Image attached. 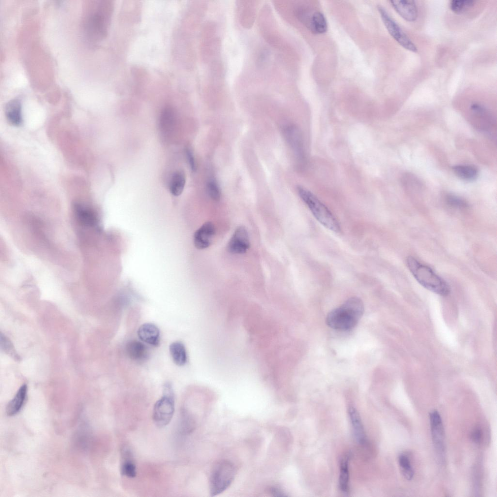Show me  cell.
<instances>
[{
  "mask_svg": "<svg viewBox=\"0 0 497 497\" xmlns=\"http://www.w3.org/2000/svg\"><path fill=\"white\" fill-rule=\"evenodd\" d=\"M364 310V304L360 298H350L340 306L329 312L326 317V323L335 330H350L358 323Z\"/></svg>",
  "mask_w": 497,
  "mask_h": 497,
  "instance_id": "1",
  "label": "cell"
},
{
  "mask_svg": "<svg viewBox=\"0 0 497 497\" xmlns=\"http://www.w3.org/2000/svg\"><path fill=\"white\" fill-rule=\"evenodd\" d=\"M408 269L416 280L424 287L441 296L449 293V287L445 281L430 267L419 262L412 256L406 259Z\"/></svg>",
  "mask_w": 497,
  "mask_h": 497,
  "instance_id": "2",
  "label": "cell"
},
{
  "mask_svg": "<svg viewBox=\"0 0 497 497\" xmlns=\"http://www.w3.org/2000/svg\"><path fill=\"white\" fill-rule=\"evenodd\" d=\"M298 195L315 218L326 228L336 232L340 225L329 209L312 193L302 187L298 188Z\"/></svg>",
  "mask_w": 497,
  "mask_h": 497,
  "instance_id": "3",
  "label": "cell"
},
{
  "mask_svg": "<svg viewBox=\"0 0 497 497\" xmlns=\"http://www.w3.org/2000/svg\"><path fill=\"white\" fill-rule=\"evenodd\" d=\"M111 12L109 3L90 4L85 13L84 23L87 32L92 37L99 38L106 34Z\"/></svg>",
  "mask_w": 497,
  "mask_h": 497,
  "instance_id": "4",
  "label": "cell"
},
{
  "mask_svg": "<svg viewBox=\"0 0 497 497\" xmlns=\"http://www.w3.org/2000/svg\"><path fill=\"white\" fill-rule=\"evenodd\" d=\"M235 475L236 469L232 462L227 460L218 462L210 477L211 496H215L226 490L233 481Z\"/></svg>",
  "mask_w": 497,
  "mask_h": 497,
  "instance_id": "5",
  "label": "cell"
},
{
  "mask_svg": "<svg viewBox=\"0 0 497 497\" xmlns=\"http://www.w3.org/2000/svg\"><path fill=\"white\" fill-rule=\"evenodd\" d=\"M175 411L174 394L170 384L166 383L163 388V395L155 403L152 418L156 425L163 428L171 421Z\"/></svg>",
  "mask_w": 497,
  "mask_h": 497,
  "instance_id": "6",
  "label": "cell"
},
{
  "mask_svg": "<svg viewBox=\"0 0 497 497\" xmlns=\"http://www.w3.org/2000/svg\"><path fill=\"white\" fill-rule=\"evenodd\" d=\"M295 13L298 19L312 33L319 34L326 32L327 22L320 12L299 7L296 9Z\"/></svg>",
  "mask_w": 497,
  "mask_h": 497,
  "instance_id": "7",
  "label": "cell"
},
{
  "mask_svg": "<svg viewBox=\"0 0 497 497\" xmlns=\"http://www.w3.org/2000/svg\"><path fill=\"white\" fill-rule=\"evenodd\" d=\"M378 9L384 26L392 37L403 48L416 52V46L387 11L381 6H378Z\"/></svg>",
  "mask_w": 497,
  "mask_h": 497,
  "instance_id": "8",
  "label": "cell"
},
{
  "mask_svg": "<svg viewBox=\"0 0 497 497\" xmlns=\"http://www.w3.org/2000/svg\"><path fill=\"white\" fill-rule=\"evenodd\" d=\"M431 433L433 446L440 463L444 462L445 456V431L439 413L434 410L430 414Z\"/></svg>",
  "mask_w": 497,
  "mask_h": 497,
  "instance_id": "9",
  "label": "cell"
},
{
  "mask_svg": "<svg viewBox=\"0 0 497 497\" xmlns=\"http://www.w3.org/2000/svg\"><path fill=\"white\" fill-rule=\"evenodd\" d=\"M284 136L293 151L301 167L306 164L307 157L303 136L300 130L294 125H288L283 129Z\"/></svg>",
  "mask_w": 497,
  "mask_h": 497,
  "instance_id": "10",
  "label": "cell"
},
{
  "mask_svg": "<svg viewBox=\"0 0 497 497\" xmlns=\"http://www.w3.org/2000/svg\"><path fill=\"white\" fill-rule=\"evenodd\" d=\"M250 245L248 234L245 227L240 226L235 230L228 244L229 251L234 254L245 253Z\"/></svg>",
  "mask_w": 497,
  "mask_h": 497,
  "instance_id": "11",
  "label": "cell"
},
{
  "mask_svg": "<svg viewBox=\"0 0 497 497\" xmlns=\"http://www.w3.org/2000/svg\"><path fill=\"white\" fill-rule=\"evenodd\" d=\"M390 3L396 11L405 20L414 21L418 16V9L414 0H391Z\"/></svg>",
  "mask_w": 497,
  "mask_h": 497,
  "instance_id": "12",
  "label": "cell"
},
{
  "mask_svg": "<svg viewBox=\"0 0 497 497\" xmlns=\"http://www.w3.org/2000/svg\"><path fill=\"white\" fill-rule=\"evenodd\" d=\"M215 233L213 224L209 221L204 223L194 233V245L198 249L207 248L211 245Z\"/></svg>",
  "mask_w": 497,
  "mask_h": 497,
  "instance_id": "13",
  "label": "cell"
},
{
  "mask_svg": "<svg viewBox=\"0 0 497 497\" xmlns=\"http://www.w3.org/2000/svg\"><path fill=\"white\" fill-rule=\"evenodd\" d=\"M348 414L355 439L359 444H365L366 433L358 411L355 407L350 406L348 409Z\"/></svg>",
  "mask_w": 497,
  "mask_h": 497,
  "instance_id": "14",
  "label": "cell"
},
{
  "mask_svg": "<svg viewBox=\"0 0 497 497\" xmlns=\"http://www.w3.org/2000/svg\"><path fill=\"white\" fill-rule=\"evenodd\" d=\"M137 335L143 342L152 346H157L160 341V331L153 324L147 323L139 328Z\"/></svg>",
  "mask_w": 497,
  "mask_h": 497,
  "instance_id": "15",
  "label": "cell"
},
{
  "mask_svg": "<svg viewBox=\"0 0 497 497\" xmlns=\"http://www.w3.org/2000/svg\"><path fill=\"white\" fill-rule=\"evenodd\" d=\"M126 351L130 359L137 362L145 360L148 355L146 346L143 343L135 340L130 341L127 343Z\"/></svg>",
  "mask_w": 497,
  "mask_h": 497,
  "instance_id": "16",
  "label": "cell"
},
{
  "mask_svg": "<svg viewBox=\"0 0 497 497\" xmlns=\"http://www.w3.org/2000/svg\"><path fill=\"white\" fill-rule=\"evenodd\" d=\"M74 211L78 220L86 226L95 227L98 221L95 213L90 208L80 203L74 205Z\"/></svg>",
  "mask_w": 497,
  "mask_h": 497,
  "instance_id": "17",
  "label": "cell"
},
{
  "mask_svg": "<svg viewBox=\"0 0 497 497\" xmlns=\"http://www.w3.org/2000/svg\"><path fill=\"white\" fill-rule=\"evenodd\" d=\"M27 392V386L22 385L18 389L14 398L8 403L6 412L8 415L17 414L22 408L25 402Z\"/></svg>",
  "mask_w": 497,
  "mask_h": 497,
  "instance_id": "18",
  "label": "cell"
},
{
  "mask_svg": "<svg viewBox=\"0 0 497 497\" xmlns=\"http://www.w3.org/2000/svg\"><path fill=\"white\" fill-rule=\"evenodd\" d=\"M5 115L9 123L18 126L22 122L21 104L17 99H13L7 103L5 107Z\"/></svg>",
  "mask_w": 497,
  "mask_h": 497,
  "instance_id": "19",
  "label": "cell"
},
{
  "mask_svg": "<svg viewBox=\"0 0 497 497\" xmlns=\"http://www.w3.org/2000/svg\"><path fill=\"white\" fill-rule=\"evenodd\" d=\"M122 461L120 466V473L128 478H134L136 475V468L133 459L131 451L127 448L122 450Z\"/></svg>",
  "mask_w": 497,
  "mask_h": 497,
  "instance_id": "20",
  "label": "cell"
},
{
  "mask_svg": "<svg viewBox=\"0 0 497 497\" xmlns=\"http://www.w3.org/2000/svg\"><path fill=\"white\" fill-rule=\"evenodd\" d=\"M175 123V113L170 107H166L162 111L160 118V128L165 135H168L172 132Z\"/></svg>",
  "mask_w": 497,
  "mask_h": 497,
  "instance_id": "21",
  "label": "cell"
},
{
  "mask_svg": "<svg viewBox=\"0 0 497 497\" xmlns=\"http://www.w3.org/2000/svg\"><path fill=\"white\" fill-rule=\"evenodd\" d=\"M349 456L346 455L341 459L339 476V486L340 490L347 493L349 489Z\"/></svg>",
  "mask_w": 497,
  "mask_h": 497,
  "instance_id": "22",
  "label": "cell"
},
{
  "mask_svg": "<svg viewBox=\"0 0 497 497\" xmlns=\"http://www.w3.org/2000/svg\"><path fill=\"white\" fill-rule=\"evenodd\" d=\"M454 173L459 178L467 181L475 180L478 175V169L470 165H459L452 167Z\"/></svg>",
  "mask_w": 497,
  "mask_h": 497,
  "instance_id": "23",
  "label": "cell"
},
{
  "mask_svg": "<svg viewBox=\"0 0 497 497\" xmlns=\"http://www.w3.org/2000/svg\"><path fill=\"white\" fill-rule=\"evenodd\" d=\"M170 354L174 363L182 366L187 362V354L185 347L182 343L175 341L172 343L169 348Z\"/></svg>",
  "mask_w": 497,
  "mask_h": 497,
  "instance_id": "24",
  "label": "cell"
},
{
  "mask_svg": "<svg viewBox=\"0 0 497 497\" xmlns=\"http://www.w3.org/2000/svg\"><path fill=\"white\" fill-rule=\"evenodd\" d=\"M185 183V177L182 171H177L172 177L170 182V191L175 196L180 195L183 191Z\"/></svg>",
  "mask_w": 497,
  "mask_h": 497,
  "instance_id": "25",
  "label": "cell"
},
{
  "mask_svg": "<svg viewBox=\"0 0 497 497\" xmlns=\"http://www.w3.org/2000/svg\"><path fill=\"white\" fill-rule=\"evenodd\" d=\"M398 462L405 478L409 480H411L414 477V472L409 457L404 454H401L398 457Z\"/></svg>",
  "mask_w": 497,
  "mask_h": 497,
  "instance_id": "26",
  "label": "cell"
},
{
  "mask_svg": "<svg viewBox=\"0 0 497 497\" xmlns=\"http://www.w3.org/2000/svg\"><path fill=\"white\" fill-rule=\"evenodd\" d=\"M475 2L472 0H452L450 2L449 7L453 12L459 14L473 6Z\"/></svg>",
  "mask_w": 497,
  "mask_h": 497,
  "instance_id": "27",
  "label": "cell"
},
{
  "mask_svg": "<svg viewBox=\"0 0 497 497\" xmlns=\"http://www.w3.org/2000/svg\"><path fill=\"white\" fill-rule=\"evenodd\" d=\"M207 191L209 196L212 199L215 201H218L220 199L221 197L220 190L217 183L215 180H211L207 182Z\"/></svg>",
  "mask_w": 497,
  "mask_h": 497,
  "instance_id": "28",
  "label": "cell"
},
{
  "mask_svg": "<svg viewBox=\"0 0 497 497\" xmlns=\"http://www.w3.org/2000/svg\"><path fill=\"white\" fill-rule=\"evenodd\" d=\"M447 203L455 208H464L467 206L466 202L462 198L452 194H447L445 197Z\"/></svg>",
  "mask_w": 497,
  "mask_h": 497,
  "instance_id": "29",
  "label": "cell"
},
{
  "mask_svg": "<svg viewBox=\"0 0 497 497\" xmlns=\"http://www.w3.org/2000/svg\"><path fill=\"white\" fill-rule=\"evenodd\" d=\"M1 348L13 358L17 359L18 356L11 341L5 336L1 334L0 336Z\"/></svg>",
  "mask_w": 497,
  "mask_h": 497,
  "instance_id": "30",
  "label": "cell"
},
{
  "mask_svg": "<svg viewBox=\"0 0 497 497\" xmlns=\"http://www.w3.org/2000/svg\"><path fill=\"white\" fill-rule=\"evenodd\" d=\"M482 431L481 428L479 427H477L472 431L470 435V438L474 443L478 445L481 443L482 439Z\"/></svg>",
  "mask_w": 497,
  "mask_h": 497,
  "instance_id": "31",
  "label": "cell"
},
{
  "mask_svg": "<svg viewBox=\"0 0 497 497\" xmlns=\"http://www.w3.org/2000/svg\"><path fill=\"white\" fill-rule=\"evenodd\" d=\"M186 154L191 170L193 171H195L196 170V165L193 152L189 149H187L186 150Z\"/></svg>",
  "mask_w": 497,
  "mask_h": 497,
  "instance_id": "32",
  "label": "cell"
},
{
  "mask_svg": "<svg viewBox=\"0 0 497 497\" xmlns=\"http://www.w3.org/2000/svg\"><path fill=\"white\" fill-rule=\"evenodd\" d=\"M270 493L276 497L286 496L285 493L279 488L273 487L270 488Z\"/></svg>",
  "mask_w": 497,
  "mask_h": 497,
  "instance_id": "33",
  "label": "cell"
}]
</instances>
